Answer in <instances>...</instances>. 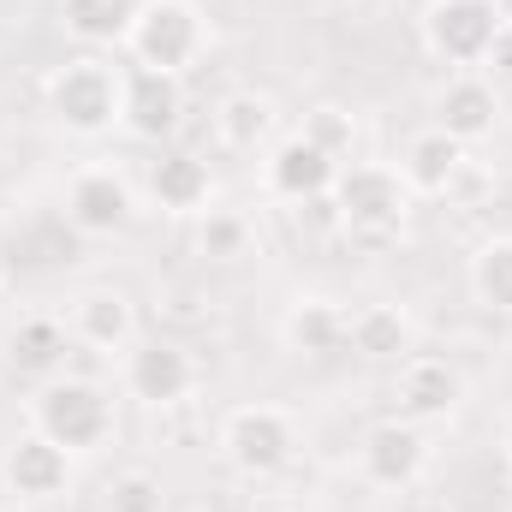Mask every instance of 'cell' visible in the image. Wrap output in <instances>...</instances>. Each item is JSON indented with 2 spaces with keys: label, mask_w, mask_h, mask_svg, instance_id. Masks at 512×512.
Instances as JSON below:
<instances>
[{
  "label": "cell",
  "mask_w": 512,
  "mask_h": 512,
  "mask_svg": "<svg viewBox=\"0 0 512 512\" xmlns=\"http://www.w3.org/2000/svg\"><path fill=\"white\" fill-rule=\"evenodd\" d=\"M0 512H42V507H30V501H12V507H0Z\"/></svg>",
  "instance_id": "29"
},
{
  "label": "cell",
  "mask_w": 512,
  "mask_h": 512,
  "mask_svg": "<svg viewBox=\"0 0 512 512\" xmlns=\"http://www.w3.org/2000/svg\"><path fill=\"white\" fill-rule=\"evenodd\" d=\"M245 245H251L245 215H227V209H209V215H203V227H197V251L203 256L233 262V256H245Z\"/></svg>",
  "instance_id": "26"
},
{
  "label": "cell",
  "mask_w": 512,
  "mask_h": 512,
  "mask_svg": "<svg viewBox=\"0 0 512 512\" xmlns=\"http://www.w3.org/2000/svg\"><path fill=\"white\" fill-rule=\"evenodd\" d=\"M483 78H489V84H512V18L501 24V36H495L489 54H483Z\"/></svg>",
  "instance_id": "28"
},
{
  "label": "cell",
  "mask_w": 512,
  "mask_h": 512,
  "mask_svg": "<svg viewBox=\"0 0 512 512\" xmlns=\"http://www.w3.org/2000/svg\"><path fill=\"white\" fill-rule=\"evenodd\" d=\"M459 173H465V143L447 137L441 126L417 131L399 155V179L411 185V197H447L459 185Z\"/></svg>",
  "instance_id": "15"
},
{
  "label": "cell",
  "mask_w": 512,
  "mask_h": 512,
  "mask_svg": "<svg viewBox=\"0 0 512 512\" xmlns=\"http://www.w3.org/2000/svg\"><path fill=\"white\" fill-rule=\"evenodd\" d=\"M72 340L90 346V352H126L131 334H137V316H131V298L114 286H90L72 298V316H66Z\"/></svg>",
  "instance_id": "12"
},
{
  "label": "cell",
  "mask_w": 512,
  "mask_h": 512,
  "mask_svg": "<svg viewBox=\"0 0 512 512\" xmlns=\"http://www.w3.org/2000/svg\"><path fill=\"white\" fill-rule=\"evenodd\" d=\"M459 399H465V382H459V370L447 358H405V370H399V417L441 423V417L459 411Z\"/></svg>",
  "instance_id": "14"
},
{
  "label": "cell",
  "mask_w": 512,
  "mask_h": 512,
  "mask_svg": "<svg viewBox=\"0 0 512 512\" xmlns=\"http://www.w3.org/2000/svg\"><path fill=\"white\" fill-rule=\"evenodd\" d=\"M501 120V96H495V84L483 78V72H459V78H447V90H441V102H435V126L447 131V137H459L465 149L471 143H483L489 131Z\"/></svg>",
  "instance_id": "13"
},
{
  "label": "cell",
  "mask_w": 512,
  "mask_h": 512,
  "mask_svg": "<svg viewBox=\"0 0 512 512\" xmlns=\"http://www.w3.org/2000/svg\"><path fill=\"white\" fill-rule=\"evenodd\" d=\"M126 387H131V399H143V405H179L197 387V364L173 340H143V346H131V358H126Z\"/></svg>",
  "instance_id": "11"
},
{
  "label": "cell",
  "mask_w": 512,
  "mask_h": 512,
  "mask_svg": "<svg viewBox=\"0 0 512 512\" xmlns=\"http://www.w3.org/2000/svg\"><path fill=\"white\" fill-rule=\"evenodd\" d=\"M298 137H310L322 155H334V161L346 167V161H352V149H358V120H352L346 108H310V120H304Z\"/></svg>",
  "instance_id": "24"
},
{
  "label": "cell",
  "mask_w": 512,
  "mask_h": 512,
  "mask_svg": "<svg viewBox=\"0 0 512 512\" xmlns=\"http://www.w3.org/2000/svg\"><path fill=\"white\" fill-rule=\"evenodd\" d=\"M131 209H137V197H131V179L120 167H84V173L66 185V221H72L78 233H90V239L120 233L131 221Z\"/></svg>",
  "instance_id": "8"
},
{
  "label": "cell",
  "mask_w": 512,
  "mask_h": 512,
  "mask_svg": "<svg viewBox=\"0 0 512 512\" xmlns=\"http://www.w3.org/2000/svg\"><path fill=\"white\" fill-rule=\"evenodd\" d=\"M30 417L66 453H90V447H102L114 435V399L96 382H78V376H60V382L42 387L36 405H30Z\"/></svg>",
  "instance_id": "3"
},
{
  "label": "cell",
  "mask_w": 512,
  "mask_h": 512,
  "mask_svg": "<svg viewBox=\"0 0 512 512\" xmlns=\"http://www.w3.org/2000/svg\"><path fill=\"white\" fill-rule=\"evenodd\" d=\"M334 179H340V161L322 155L310 137H286V143L268 155V191H280L286 203L322 197V191H334Z\"/></svg>",
  "instance_id": "16"
},
{
  "label": "cell",
  "mask_w": 512,
  "mask_h": 512,
  "mask_svg": "<svg viewBox=\"0 0 512 512\" xmlns=\"http://www.w3.org/2000/svg\"><path fill=\"white\" fill-rule=\"evenodd\" d=\"M66 340H72L66 322H54V316H24V322L12 328V364L48 376V370L66 358Z\"/></svg>",
  "instance_id": "21"
},
{
  "label": "cell",
  "mask_w": 512,
  "mask_h": 512,
  "mask_svg": "<svg viewBox=\"0 0 512 512\" xmlns=\"http://www.w3.org/2000/svg\"><path fill=\"white\" fill-rule=\"evenodd\" d=\"M501 6L495 0H429V18H423V36L429 48L447 60V66H483L489 42L501 36Z\"/></svg>",
  "instance_id": "6"
},
{
  "label": "cell",
  "mask_w": 512,
  "mask_h": 512,
  "mask_svg": "<svg viewBox=\"0 0 512 512\" xmlns=\"http://www.w3.org/2000/svg\"><path fill=\"white\" fill-rule=\"evenodd\" d=\"M102 512H167V489L149 471H120L102 495Z\"/></svg>",
  "instance_id": "25"
},
{
  "label": "cell",
  "mask_w": 512,
  "mask_h": 512,
  "mask_svg": "<svg viewBox=\"0 0 512 512\" xmlns=\"http://www.w3.org/2000/svg\"><path fill=\"white\" fill-rule=\"evenodd\" d=\"M501 441H507V453H512V411H507V429H501Z\"/></svg>",
  "instance_id": "30"
},
{
  "label": "cell",
  "mask_w": 512,
  "mask_h": 512,
  "mask_svg": "<svg viewBox=\"0 0 512 512\" xmlns=\"http://www.w3.org/2000/svg\"><path fill=\"white\" fill-rule=\"evenodd\" d=\"M471 292H477L489 310H507L512 316V233L477 245V256H471Z\"/></svg>",
  "instance_id": "23"
},
{
  "label": "cell",
  "mask_w": 512,
  "mask_h": 512,
  "mask_svg": "<svg viewBox=\"0 0 512 512\" xmlns=\"http://www.w3.org/2000/svg\"><path fill=\"white\" fill-rule=\"evenodd\" d=\"M126 48H131L137 66H155V72H179L185 78V66H197L203 48H209V30H203L197 0H143Z\"/></svg>",
  "instance_id": "4"
},
{
  "label": "cell",
  "mask_w": 512,
  "mask_h": 512,
  "mask_svg": "<svg viewBox=\"0 0 512 512\" xmlns=\"http://www.w3.org/2000/svg\"><path fill=\"white\" fill-rule=\"evenodd\" d=\"M126 108V72L102 54H78L48 78V114L78 137H102L120 126Z\"/></svg>",
  "instance_id": "2"
},
{
  "label": "cell",
  "mask_w": 512,
  "mask_h": 512,
  "mask_svg": "<svg viewBox=\"0 0 512 512\" xmlns=\"http://www.w3.org/2000/svg\"><path fill=\"white\" fill-rule=\"evenodd\" d=\"M185 114V78L179 72H155V66H126V108L120 126L143 143H161L167 131H179Z\"/></svg>",
  "instance_id": "9"
},
{
  "label": "cell",
  "mask_w": 512,
  "mask_h": 512,
  "mask_svg": "<svg viewBox=\"0 0 512 512\" xmlns=\"http://www.w3.org/2000/svg\"><path fill=\"white\" fill-rule=\"evenodd\" d=\"M423 459H429V441H423V423H411V417L376 423V429L364 435V447H358V471H364L376 489H405V483H417Z\"/></svg>",
  "instance_id": "10"
},
{
  "label": "cell",
  "mask_w": 512,
  "mask_h": 512,
  "mask_svg": "<svg viewBox=\"0 0 512 512\" xmlns=\"http://www.w3.org/2000/svg\"><path fill=\"white\" fill-rule=\"evenodd\" d=\"M298 447V429L280 405H239L221 423V453L239 477H274Z\"/></svg>",
  "instance_id": "5"
},
{
  "label": "cell",
  "mask_w": 512,
  "mask_h": 512,
  "mask_svg": "<svg viewBox=\"0 0 512 512\" xmlns=\"http://www.w3.org/2000/svg\"><path fill=\"white\" fill-rule=\"evenodd\" d=\"M274 126V108L251 96V90H239V96H227L221 108H215V137L227 143V149H256L262 137Z\"/></svg>",
  "instance_id": "22"
},
{
  "label": "cell",
  "mask_w": 512,
  "mask_h": 512,
  "mask_svg": "<svg viewBox=\"0 0 512 512\" xmlns=\"http://www.w3.org/2000/svg\"><path fill=\"white\" fill-rule=\"evenodd\" d=\"M280 334H286L292 352H304V358H328V352L346 346V316H340L334 304H322V298H304V304L286 310Z\"/></svg>",
  "instance_id": "18"
},
{
  "label": "cell",
  "mask_w": 512,
  "mask_h": 512,
  "mask_svg": "<svg viewBox=\"0 0 512 512\" xmlns=\"http://www.w3.org/2000/svg\"><path fill=\"white\" fill-rule=\"evenodd\" d=\"M292 215H298V227H304V233H340V203H334V191L304 197Z\"/></svg>",
  "instance_id": "27"
},
{
  "label": "cell",
  "mask_w": 512,
  "mask_h": 512,
  "mask_svg": "<svg viewBox=\"0 0 512 512\" xmlns=\"http://www.w3.org/2000/svg\"><path fill=\"white\" fill-rule=\"evenodd\" d=\"M0 477H6V489H12V501L48 507V501H60V495H66V483H72V453H66V447H54L42 429H30V435H18V441L6 447Z\"/></svg>",
  "instance_id": "7"
},
{
  "label": "cell",
  "mask_w": 512,
  "mask_h": 512,
  "mask_svg": "<svg viewBox=\"0 0 512 512\" xmlns=\"http://www.w3.org/2000/svg\"><path fill=\"white\" fill-rule=\"evenodd\" d=\"M149 191H155L161 209H173V215H197V209L209 203L215 179H209V161H197V155H161L155 173H149Z\"/></svg>",
  "instance_id": "17"
},
{
  "label": "cell",
  "mask_w": 512,
  "mask_h": 512,
  "mask_svg": "<svg viewBox=\"0 0 512 512\" xmlns=\"http://www.w3.org/2000/svg\"><path fill=\"white\" fill-rule=\"evenodd\" d=\"M334 203H340V233L352 245H387L405 233L411 215V185L399 179V167H376V161H346L334 179Z\"/></svg>",
  "instance_id": "1"
},
{
  "label": "cell",
  "mask_w": 512,
  "mask_h": 512,
  "mask_svg": "<svg viewBox=\"0 0 512 512\" xmlns=\"http://www.w3.org/2000/svg\"><path fill=\"white\" fill-rule=\"evenodd\" d=\"M143 0H60V18L78 42H126L131 24H137Z\"/></svg>",
  "instance_id": "19"
},
{
  "label": "cell",
  "mask_w": 512,
  "mask_h": 512,
  "mask_svg": "<svg viewBox=\"0 0 512 512\" xmlns=\"http://www.w3.org/2000/svg\"><path fill=\"white\" fill-rule=\"evenodd\" d=\"M346 340H352L364 358H405V352H411V322H405V310H393V304H370V310L346 316Z\"/></svg>",
  "instance_id": "20"
}]
</instances>
